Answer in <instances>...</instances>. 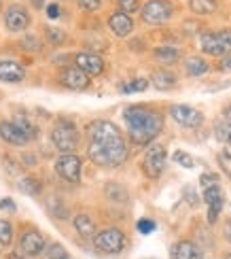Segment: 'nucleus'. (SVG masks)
<instances>
[{
	"instance_id": "f257e3e1",
	"label": "nucleus",
	"mask_w": 231,
	"mask_h": 259,
	"mask_svg": "<svg viewBox=\"0 0 231 259\" xmlns=\"http://www.w3.org/2000/svg\"><path fill=\"white\" fill-rule=\"evenodd\" d=\"M87 155L96 166L115 168L127 159V143L113 121L98 119L89 125V147Z\"/></svg>"
},
{
	"instance_id": "f03ea898",
	"label": "nucleus",
	"mask_w": 231,
	"mask_h": 259,
	"mask_svg": "<svg viewBox=\"0 0 231 259\" xmlns=\"http://www.w3.org/2000/svg\"><path fill=\"white\" fill-rule=\"evenodd\" d=\"M123 119L127 123V134L129 140L134 145H149L151 140H155L163 127V117L161 113L147 109V106H127L125 113H123Z\"/></svg>"
},
{
	"instance_id": "7ed1b4c3",
	"label": "nucleus",
	"mask_w": 231,
	"mask_h": 259,
	"mask_svg": "<svg viewBox=\"0 0 231 259\" xmlns=\"http://www.w3.org/2000/svg\"><path fill=\"white\" fill-rule=\"evenodd\" d=\"M202 51L208 56L225 58L231 53V30H218V32H206L202 34Z\"/></svg>"
},
{
	"instance_id": "20e7f679",
	"label": "nucleus",
	"mask_w": 231,
	"mask_h": 259,
	"mask_svg": "<svg viewBox=\"0 0 231 259\" xmlns=\"http://www.w3.org/2000/svg\"><path fill=\"white\" fill-rule=\"evenodd\" d=\"M94 244L98 251H102L106 255H117L125 249V234L117 228H108L96 236Z\"/></svg>"
},
{
	"instance_id": "39448f33",
	"label": "nucleus",
	"mask_w": 231,
	"mask_h": 259,
	"mask_svg": "<svg viewBox=\"0 0 231 259\" xmlns=\"http://www.w3.org/2000/svg\"><path fill=\"white\" fill-rule=\"evenodd\" d=\"M51 140H53V145H56V149L62 151V153H72V151L79 147V132H76V127L72 123L62 121L53 127Z\"/></svg>"
},
{
	"instance_id": "423d86ee",
	"label": "nucleus",
	"mask_w": 231,
	"mask_h": 259,
	"mask_svg": "<svg viewBox=\"0 0 231 259\" xmlns=\"http://www.w3.org/2000/svg\"><path fill=\"white\" fill-rule=\"evenodd\" d=\"M174 9L172 3L168 0H149V3L142 7V21L149 26H161L172 17Z\"/></svg>"
},
{
	"instance_id": "0eeeda50",
	"label": "nucleus",
	"mask_w": 231,
	"mask_h": 259,
	"mask_svg": "<svg viewBox=\"0 0 231 259\" xmlns=\"http://www.w3.org/2000/svg\"><path fill=\"white\" fill-rule=\"evenodd\" d=\"M163 168H166V149L161 145H153L147 151L145 159H142V172L149 179H157L163 172Z\"/></svg>"
},
{
	"instance_id": "6e6552de",
	"label": "nucleus",
	"mask_w": 231,
	"mask_h": 259,
	"mask_svg": "<svg viewBox=\"0 0 231 259\" xmlns=\"http://www.w3.org/2000/svg\"><path fill=\"white\" fill-rule=\"evenodd\" d=\"M170 115H172V119L176 123H180L182 127H197V125H202L204 121V115L193 109V106L189 104H174L170 106Z\"/></svg>"
},
{
	"instance_id": "1a4fd4ad",
	"label": "nucleus",
	"mask_w": 231,
	"mask_h": 259,
	"mask_svg": "<svg viewBox=\"0 0 231 259\" xmlns=\"http://www.w3.org/2000/svg\"><path fill=\"white\" fill-rule=\"evenodd\" d=\"M56 170L64 181L79 183V179H81V157H76L74 153H64L56 161Z\"/></svg>"
},
{
	"instance_id": "9d476101",
	"label": "nucleus",
	"mask_w": 231,
	"mask_h": 259,
	"mask_svg": "<svg viewBox=\"0 0 231 259\" xmlns=\"http://www.w3.org/2000/svg\"><path fill=\"white\" fill-rule=\"evenodd\" d=\"M60 83L68 90L81 92V90H87V85H89V74L83 72L79 66L76 68H64L62 74H60Z\"/></svg>"
},
{
	"instance_id": "9b49d317",
	"label": "nucleus",
	"mask_w": 231,
	"mask_h": 259,
	"mask_svg": "<svg viewBox=\"0 0 231 259\" xmlns=\"http://www.w3.org/2000/svg\"><path fill=\"white\" fill-rule=\"evenodd\" d=\"M5 24L11 32H24L30 26V15L24 7L19 5H11L5 13Z\"/></svg>"
},
{
	"instance_id": "f8f14e48",
	"label": "nucleus",
	"mask_w": 231,
	"mask_h": 259,
	"mask_svg": "<svg viewBox=\"0 0 231 259\" xmlns=\"http://www.w3.org/2000/svg\"><path fill=\"white\" fill-rule=\"evenodd\" d=\"M76 66L83 72H87L89 77H98V74L104 72V60L98 56V53H89V51H81L76 56Z\"/></svg>"
},
{
	"instance_id": "ddd939ff",
	"label": "nucleus",
	"mask_w": 231,
	"mask_h": 259,
	"mask_svg": "<svg viewBox=\"0 0 231 259\" xmlns=\"http://www.w3.org/2000/svg\"><path fill=\"white\" fill-rule=\"evenodd\" d=\"M19 249H21V253H26L30 257H36V255H40L42 251H45V238H42L36 230H28L24 236H21Z\"/></svg>"
},
{
	"instance_id": "4468645a",
	"label": "nucleus",
	"mask_w": 231,
	"mask_h": 259,
	"mask_svg": "<svg viewBox=\"0 0 231 259\" xmlns=\"http://www.w3.org/2000/svg\"><path fill=\"white\" fill-rule=\"evenodd\" d=\"M204 200L208 204V221L214 223L218 219V214L223 210V193H221V187L218 185H212L204 189Z\"/></svg>"
},
{
	"instance_id": "2eb2a0df",
	"label": "nucleus",
	"mask_w": 231,
	"mask_h": 259,
	"mask_svg": "<svg viewBox=\"0 0 231 259\" xmlns=\"http://www.w3.org/2000/svg\"><path fill=\"white\" fill-rule=\"evenodd\" d=\"M0 138H3L5 143L13 145V147H24L30 140L13 121H3L0 123Z\"/></svg>"
},
{
	"instance_id": "dca6fc26",
	"label": "nucleus",
	"mask_w": 231,
	"mask_h": 259,
	"mask_svg": "<svg viewBox=\"0 0 231 259\" xmlns=\"http://www.w3.org/2000/svg\"><path fill=\"white\" fill-rule=\"evenodd\" d=\"M26 77V70L24 66H19L17 62H0V81H5V83H19V81H24Z\"/></svg>"
},
{
	"instance_id": "f3484780",
	"label": "nucleus",
	"mask_w": 231,
	"mask_h": 259,
	"mask_svg": "<svg viewBox=\"0 0 231 259\" xmlns=\"http://www.w3.org/2000/svg\"><path fill=\"white\" fill-rule=\"evenodd\" d=\"M172 259H204L200 246L191 240H180L174 244L172 249Z\"/></svg>"
},
{
	"instance_id": "a211bd4d",
	"label": "nucleus",
	"mask_w": 231,
	"mask_h": 259,
	"mask_svg": "<svg viewBox=\"0 0 231 259\" xmlns=\"http://www.w3.org/2000/svg\"><path fill=\"white\" fill-rule=\"evenodd\" d=\"M108 26H111V30L117 36H127V34H131V30H134V21L125 13H115L108 19Z\"/></svg>"
},
{
	"instance_id": "6ab92c4d",
	"label": "nucleus",
	"mask_w": 231,
	"mask_h": 259,
	"mask_svg": "<svg viewBox=\"0 0 231 259\" xmlns=\"http://www.w3.org/2000/svg\"><path fill=\"white\" fill-rule=\"evenodd\" d=\"M184 70L189 77H202L210 70V64H208L204 58H197V56H191L184 60Z\"/></svg>"
},
{
	"instance_id": "aec40b11",
	"label": "nucleus",
	"mask_w": 231,
	"mask_h": 259,
	"mask_svg": "<svg viewBox=\"0 0 231 259\" xmlns=\"http://www.w3.org/2000/svg\"><path fill=\"white\" fill-rule=\"evenodd\" d=\"M151 83L155 85V90L166 92V90H172L176 85V77L168 70H155L151 74Z\"/></svg>"
},
{
	"instance_id": "412c9836",
	"label": "nucleus",
	"mask_w": 231,
	"mask_h": 259,
	"mask_svg": "<svg viewBox=\"0 0 231 259\" xmlns=\"http://www.w3.org/2000/svg\"><path fill=\"white\" fill-rule=\"evenodd\" d=\"M74 230L79 232L81 238H91L96 234V223L87 214H79V217H74Z\"/></svg>"
},
{
	"instance_id": "4be33fe9",
	"label": "nucleus",
	"mask_w": 231,
	"mask_h": 259,
	"mask_svg": "<svg viewBox=\"0 0 231 259\" xmlns=\"http://www.w3.org/2000/svg\"><path fill=\"white\" fill-rule=\"evenodd\" d=\"M13 123H15V125L21 130V132H24V134L30 138V140L38 134V127L32 123V119H30L28 115H24V113H17V115H15V119H13Z\"/></svg>"
},
{
	"instance_id": "5701e85b",
	"label": "nucleus",
	"mask_w": 231,
	"mask_h": 259,
	"mask_svg": "<svg viewBox=\"0 0 231 259\" xmlns=\"http://www.w3.org/2000/svg\"><path fill=\"white\" fill-rule=\"evenodd\" d=\"M189 7L197 15H210L216 11V0H189Z\"/></svg>"
},
{
	"instance_id": "b1692460",
	"label": "nucleus",
	"mask_w": 231,
	"mask_h": 259,
	"mask_svg": "<svg viewBox=\"0 0 231 259\" xmlns=\"http://www.w3.org/2000/svg\"><path fill=\"white\" fill-rule=\"evenodd\" d=\"M180 58V51L174 47H157L155 49V60H159L161 64H176Z\"/></svg>"
},
{
	"instance_id": "393cba45",
	"label": "nucleus",
	"mask_w": 231,
	"mask_h": 259,
	"mask_svg": "<svg viewBox=\"0 0 231 259\" xmlns=\"http://www.w3.org/2000/svg\"><path fill=\"white\" fill-rule=\"evenodd\" d=\"M17 187H19V191H24L26 196H38L40 193V183L32 177H24L17 183Z\"/></svg>"
},
{
	"instance_id": "a878e982",
	"label": "nucleus",
	"mask_w": 231,
	"mask_h": 259,
	"mask_svg": "<svg viewBox=\"0 0 231 259\" xmlns=\"http://www.w3.org/2000/svg\"><path fill=\"white\" fill-rule=\"evenodd\" d=\"M214 136L221 140V143H229L231 138V119H218L214 125Z\"/></svg>"
},
{
	"instance_id": "bb28decb",
	"label": "nucleus",
	"mask_w": 231,
	"mask_h": 259,
	"mask_svg": "<svg viewBox=\"0 0 231 259\" xmlns=\"http://www.w3.org/2000/svg\"><path fill=\"white\" fill-rule=\"evenodd\" d=\"M147 88H149V81L147 79H134V81L123 83L119 90L123 92V94H138V92H145Z\"/></svg>"
},
{
	"instance_id": "cd10ccee",
	"label": "nucleus",
	"mask_w": 231,
	"mask_h": 259,
	"mask_svg": "<svg viewBox=\"0 0 231 259\" xmlns=\"http://www.w3.org/2000/svg\"><path fill=\"white\" fill-rule=\"evenodd\" d=\"M45 259H70V255H68V251H66L62 244L53 242V244L47 246V255H45Z\"/></svg>"
},
{
	"instance_id": "c85d7f7f",
	"label": "nucleus",
	"mask_w": 231,
	"mask_h": 259,
	"mask_svg": "<svg viewBox=\"0 0 231 259\" xmlns=\"http://www.w3.org/2000/svg\"><path fill=\"white\" fill-rule=\"evenodd\" d=\"M11 240H13V230H11V223L0 219V244L9 246Z\"/></svg>"
},
{
	"instance_id": "c756f323",
	"label": "nucleus",
	"mask_w": 231,
	"mask_h": 259,
	"mask_svg": "<svg viewBox=\"0 0 231 259\" xmlns=\"http://www.w3.org/2000/svg\"><path fill=\"white\" fill-rule=\"evenodd\" d=\"M117 7H119V13H136L140 9V0H117Z\"/></svg>"
},
{
	"instance_id": "7c9ffc66",
	"label": "nucleus",
	"mask_w": 231,
	"mask_h": 259,
	"mask_svg": "<svg viewBox=\"0 0 231 259\" xmlns=\"http://www.w3.org/2000/svg\"><path fill=\"white\" fill-rule=\"evenodd\" d=\"M172 159L176 161V164H180L182 168H193V166H195V161H193V157H191L189 153H184V151H174V155H172Z\"/></svg>"
},
{
	"instance_id": "2f4dec72",
	"label": "nucleus",
	"mask_w": 231,
	"mask_h": 259,
	"mask_svg": "<svg viewBox=\"0 0 231 259\" xmlns=\"http://www.w3.org/2000/svg\"><path fill=\"white\" fill-rule=\"evenodd\" d=\"M47 38H49L51 45H62V42L66 40V34L58 28H47Z\"/></svg>"
},
{
	"instance_id": "473e14b6",
	"label": "nucleus",
	"mask_w": 231,
	"mask_h": 259,
	"mask_svg": "<svg viewBox=\"0 0 231 259\" xmlns=\"http://www.w3.org/2000/svg\"><path fill=\"white\" fill-rule=\"evenodd\" d=\"M136 228H138L140 234H151L153 230L157 228V225H155V221H151V219H140V221L136 223Z\"/></svg>"
},
{
	"instance_id": "72a5a7b5",
	"label": "nucleus",
	"mask_w": 231,
	"mask_h": 259,
	"mask_svg": "<svg viewBox=\"0 0 231 259\" xmlns=\"http://www.w3.org/2000/svg\"><path fill=\"white\" fill-rule=\"evenodd\" d=\"M79 7L83 11H98L102 7V0H79Z\"/></svg>"
},
{
	"instance_id": "f704fd0d",
	"label": "nucleus",
	"mask_w": 231,
	"mask_h": 259,
	"mask_svg": "<svg viewBox=\"0 0 231 259\" xmlns=\"http://www.w3.org/2000/svg\"><path fill=\"white\" fill-rule=\"evenodd\" d=\"M21 45H24L26 49H30V51H38V49H40L38 38H36V36H26L24 40H21Z\"/></svg>"
},
{
	"instance_id": "c9c22d12",
	"label": "nucleus",
	"mask_w": 231,
	"mask_h": 259,
	"mask_svg": "<svg viewBox=\"0 0 231 259\" xmlns=\"http://www.w3.org/2000/svg\"><path fill=\"white\" fill-rule=\"evenodd\" d=\"M216 181H218L216 175H202V179H200V183H202V187H204V189L216 185Z\"/></svg>"
},
{
	"instance_id": "e433bc0d",
	"label": "nucleus",
	"mask_w": 231,
	"mask_h": 259,
	"mask_svg": "<svg viewBox=\"0 0 231 259\" xmlns=\"http://www.w3.org/2000/svg\"><path fill=\"white\" fill-rule=\"evenodd\" d=\"M0 208L7 210V212H13V210H15V202L9 200V198H5V200H0Z\"/></svg>"
},
{
	"instance_id": "4c0bfd02",
	"label": "nucleus",
	"mask_w": 231,
	"mask_h": 259,
	"mask_svg": "<svg viewBox=\"0 0 231 259\" xmlns=\"http://www.w3.org/2000/svg\"><path fill=\"white\" fill-rule=\"evenodd\" d=\"M47 15H49V19H58L60 17V7L58 5H47Z\"/></svg>"
},
{
	"instance_id": "58836bf2",
	"label": "nucleus",
	"mask_w": 231,
	"mask_h": 259,
	"mask_svg": "<svg viewBox=\"0 0 231 259\" xmlns=\"http://www.w3.org/2000/svg\"><path fill=\"white\" fill-rule=\"evenodd\" d=\"M221 68H223V70H231V56L221 62Z\"/></svg>"
},
{
	"instance_id": "ea45409f",
	"label": "nucleus",
	"mask_w": 231,
	"mask_h": 259,
	"mask_svg": "<svg viewBox=\"0 0 231 259\" xmlns=\"http://www.w3.org/2000/svg\"><path fill=\"white\" fill-rule=\"evenodd\" d=\"M24 159H26V164H28V166H32V164H34V157H32V155H26Z\"/></svg>"
},
{
	"instance_id": "a19ab883",
	"label": "nucleus",
	"mask_w": 231,
	"mask_h": 259,
	"mask_svg": "<svg viewBox=\"0 0 231 259\" xmlns=\"http://www.w3.org/2000/svg\"><path fill=\"white\" fill-rule=\"evenodd\" d=\"M227 236H229V240H231V221H227Z\"/></svg>"
},
{
	"instance_id": "79ce46f5",
	"label": "nucleus",
	"mask_w": 231,
	"mask_h": 259,
	"mask_svg": "<svg viewBox=\"0 0 231 259\" xmlns=\"http://www.w3.org/2000/svg\"><path fill=\"white\" fill-rule=\"evenodd\" d=\"M9 259H26V257H21V255H19V253H13V255H11V257H9Z\"/></svg>"
},
{
	"instance_id": "37998d69",
	"label": "nucleus",
	"mask_w": 231,
	"mask_h": 259,
	"mask_svg": "<svg viewBox=\"0 0 231 259\" xmlns=\"http://www.w3.org/2000/svg\"><path fill=\"white\" fill-rule=\"evenodd\" d=\"M32 3H34V5H38V7H40V5H42V0H32Z\"/></svg>"
},
{
	"instance_id": "c03bdc74",
	"label": "nucleus",
	"mask_w": 231,
	"mask_h": 259,
	"mask_svg": "<svg viewBox=\"0 0 231 259\" xmlns=\"http://www.w3.org/2000/svg\"><path fill=\"white\" fill-rule=\"evenodd\" d=\"M225 259H231V253H227V255H225Z\"/></svg>"
},
{
	"instance_id": "a18cd8bd",
	"label": "nucleus",
	"mask_w": 231,
	"mask_h": 259,
	"mask_svg": "<svg viewBox=\"0 0 231 259\" xmlns=\"http://www.w3.org/2000/svg\"><path fill=\"white\" fill-rule=\"evenodd\" d=\"M229 145H231V138H229Z\"/></svg>"
}]
</instances>
